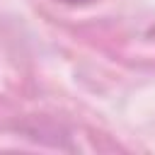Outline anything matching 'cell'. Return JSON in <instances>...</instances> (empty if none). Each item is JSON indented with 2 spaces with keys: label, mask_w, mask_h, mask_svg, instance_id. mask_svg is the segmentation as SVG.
<instances>
[{
  "label": "cell",
  "mask_w": 155,
  "mask_h": 155,
  "mask_svg": "<svg viewBox=\"0 0 155 155\" xmlns=\"http://www.w3.org/2000/svg\"><path fill=\"white\" fill-rule=\"evenodd\" d=\"M63 2H68V5H85V2H92V0H63Z\"/></svg>",
  "instance_id": "6da1fadb"
}]
</instances>
